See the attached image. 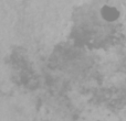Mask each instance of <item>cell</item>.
I'll return each mask as SVG.
<instances>
[{"instance_id": "1", "label": "cell", "mask_w": 126, "mask_h": 121, "mask_svg": "<svg viewBox=\"0 0 126 121\" xmlns=\"http://www.w3.org/2000/svg\"><path fill=\"white\" fill-rule=\"evenodd\" d=\"M103 14H104L109 20H113L114 18L117 15V13H116V11H114L113 9H106V11L103 12Z\"/></svg>"}]
</instances>
